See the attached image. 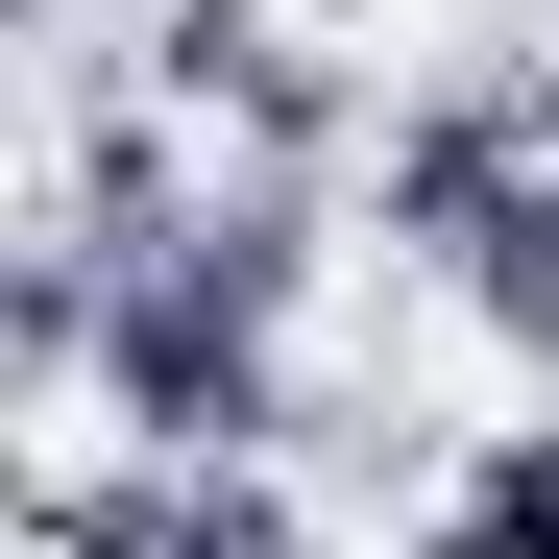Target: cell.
I'll return each mask as SVG.
<instances>
[{
  "instance_id": "obj_1",
  "label": "cell",
  "mask_w": 559,
  "mask_h": 559,
  "mask_svg": "<svg viewBox=\"0 0 559 559\" xmlns=\"http://www.w3.org/2000/svg\"><path fill=\"white\" fill-rule=\"evenodd\" d=\"M49 559H317L293 535V487H267V462H49Z\"/></svg>"
},
{
  "instance_id": "obj_2",
  "label": "cell",
  "mask_w": 559,
  "mask_h": 559,
  "mask_svg": "<svg viewBox=\"0 0 559 559\" xmlns=\"http://www.w3.org/2000/svg\"><path fill=\"white\" fill-rule=\"evenodd\" d=\"M462 317H487V341H535V365H559V170H535V195H511L487 243H462Z\"/></svg>"
},
{
  "instance_id": "obj_3",
  "label": "cell",
  "mask_w": 559,
  "mask_h": 559,
  "mask_svg": "<svg viewBox=\"0 0 559 559\" xmlns=\"http://www.w3.org/2000/svg\"><path fill=\"white\" fill-rule=\"evenodd\" d=\"M462 535H487V559H559V414H535V438H487V487H462Z\"/></svg>"
},
{
  "instance_id": "obj_4",
  "label": "cell",
  "mask_w": 559,
  "mask_h": 559,
  "mask_svg": "<svg viewBox=\"0 0 559 559\" xmlns=\"http://www.w3.org/2000/svg\"><path fill=\"white\" fill-rule=\"evenodd\" d=\"M25 25H49V49H73V25H98V0H25Z\"/></svg>"
}]
</instances>
